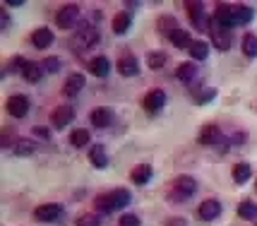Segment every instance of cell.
<instances>
[{
    "mask_svg": "<svg viewBox=\"0 0 257 226\" xmlns=\"http://www.w3.org/2000/svg\"><path fill=\"white\" fill-rule=\"evenodd\" d=\"M96 41H99V32H96L94 27H89V24H84V27L77 29V34L72 39V46H75L77 51H87V48H91Z\"/></svg>",
    "mask_w": 257,
    "mask_h": 226,
    "instance_id": "1",
    "label": "cell"
},
{
    "mask_svg": "<svg viewBox=\"0 0 257 226\" xmlns=\"http://www.w3.org/2000/svg\"><path fill=\"white\" fill-rule=\"evenodd\" d=\"M195 190H197L195 178H190V176H178V178H176V188H173V200L183 202V200L190 197Z\"/></svg>",
    "mask_w": 257,
    "mask_h": 226,
    "instance_id": "2",
    "label": "cell"
},
{
    "mask_svg": "<svg viewBox=\"0 0 257 226\" xmlns=\"http://www.w3.org/2000/svg\"><path fill=\"white\" fill-rule=\"evenodd\" d=\"M77 17H79L77 5H63V8L58 10V15H56V22H58L60 29H70V27H75Z\"/></svg>",
    "mask_w": 257,
    "mask_h": 226,
    "instance_id": "3",
    "label": "cell"
},
{
    "mask_svg": "<svg viewBox=\"0 0 257 226\" xmlns=\"http://www.w3.org/2000/svg\"><path fill=\"white\" fill-rule=\"evenodd\" d=\"M214 22L224 29H233L235 27V17H233V8L226 5V3H219L216 10H214Z\"/></svg>",
    "mask_w": 257,
    "mask_h": 226,
    "instance_id": "4",
    "label": "cell"
},
{
    "mask_svg": "<svg viewBox=\"0 0 257 226\" xmlns=\"http://www.w3.org/2000/svg\"><path fill=\"white\" fill-rule=\"evenodd\" d=\"M8 113H10L12 118H24L27 113H29V99L24 96V94H15L8 99Z\"/></svg>",
    "mask_w": 257,
    "mask_h": 226,
    "instance_id": "5",
    "label": "cell"
},
{
    "mask_svg": "<svg viewBox=\"0 0 257 226\" xmlns=\"http://www.w3.org/2000/svg\"><path fill=\"white\" fill-rule=\"evenodd\" d=\"M70 121H75V108L70 106V103H63V106H58L56 111L51 113V123H53V128H65Z\"/></svg>",
    "mask_w": 257,
    "mask_h": 226,
    "instance_id": "6",
    "label": "cell"
},
{
    "mask_svg": "<svg viewBox=\"0 0 257 226\" xmlns=\"http://www.w3.org/2000/svg\"><path fill=\"white\" fill-rule=\"evenodd\" d=\"M209 34H212V41L219 51H228L231 48V34H228V29L219 27L214 20H212V27H209Z\"/></svg>",
    "mask_w": 257,
    "mask_h": 226,
    "instance_id": "7",
    "label": "cell"
},
{
    "mask_svg": "<svg viewBox=\"0 0 257 226\" xmlns=\"http://www.w3.org/2000/svg\"><path fill=\"white\" fill-rule=\"evenodd\" d=\"M164 103H166V94H164V89L147 91V96H145V111L147 113L161 111V108H164Z\"/></svg>",
    "mask_w": 257,
    "mask_h": 226,
    "instance_id": "8",
    "label": "cell"
},
{
    "mask_svg": "<svg viewBox=\"0 0 257 226\" xmlns=\"http://www.w3.org/2000/svg\"><path fill=\"white\" fill-rule=\"evenodd\" d=\"M89 121L94 128H108L113 123V108L108 106H99V108H94L89 113Z\"/></svg>",
    "mask_w": 257,
    "mask_h": 226,
    "instance_id": "9",
    "label": "cell"
},
{
    "mask_svg": "<svg viewBox=\"0 0 257 226\" xmlns=\"http://www.w3.org/2000/svg\"><path fill=\"white\" fill-rule=\"evenodd\" d=\"M60 214H63V207L56 204V202L41 204V207H36V209H34V216H36L39 221H56Z\"/></svg>",
    "mask_w": 257,
    "mask_h": 226,
    "instance_id": "10",
    "label": "cell"
},
{
    "mask_svg": "<svg viewBox=\"0 0 257 226\" xmlns=\"http://www.w3.org/2000/svg\"><path fill=\"white\" fill-rule=\"evenodd\" d=\"M188 17L192 20L195 29H200V32H204V29H207V24H204V3H200V0L188 3Z\"/></svg>",
    "mask_w": 257,
    "mask_h": 226,
    "instance_id": "11",
    "label": "cell"
},
{
    "mask_svg": "<svg viewBox=\"0 0 257 226\" xmlns=\"http://www.w3.org/2000/svg\"><path fill=\"white\" fill-rule=\"evenodd\" d=\"M197 214L204 221H212V219H216V216L221 214V204L216 202V200H204L200 204V209H197Z\"/></svg>",
    "mask_w": 257,
    "mask_h": 226,
    "instance_id": "12",
    "label": "cell"
},
{
    "mask_svg": "<svg viewBox=\"0 0 257 226\" xmlns=\"http://www.w3.org/2000/svg\"><path fill=\"white\" fill-rule=\"evenodd\" d=\"M32 44L36 46V48H48V46L53 44V32H51L48 27H39L32 34Z\"/></svg>",
    "mask_w": 257,
    "mask_h": 226,
    "instance_id": "13",
    "label": "cell"
},
{
    "mask_svg": "<svg viewBox=\"0 0 257 226\" xmlns=\"http://www.w3.org/2000/svg\"><path fill=\"white\" fill-rule=\"evenodd\" d=\"M82 87H84V75H82V72H72V75L65 79L63 91H65V96H75Z\"/></svg>",
    "mask_w": 257,
    "mask_h": 226,
    "instance_id": "14",
    "label": "cell"
},
{
    "mask_svg": "<svg viewBox=\"0 0 257 226\" xmlns=\"http://www.w3.org/2000/svg\"><path fill=\"white\" fill-rule=\"evenodd\" d=\"M118 72L125 75V77H135L137 72H140V65H137V60L135 56H123L118 60Z\"/></svg>",
    "mask_w": 257,
    "mask_h": 226,
    "instance_id": "15",
    "label": "cell"
},
{
    "mask_svg": "<svg viewBox=\"0 0 257 226\" xmlns=\"http://www.w3.org/2000/svg\"><path fill=\"white\" fill-rule=\"evenodd\" d=\"M108 70H111L108 58L96 56V58H91V60H89V72H91V75H96V77H106V75H108Z\"/></svg>",
    "mask_w": 257,
    "mask_h": 226,
    "instance_id": "16",
    "label": "cell"
},
{
    "mask_svg": "<svg viewBox=\"0 0 257 226\" xmlns=\"http://www.w3.org/2000/svg\"><path fill=\"white\" fill-rule=\"evenodd\" d=\"M219 140H224L221 137V130L216 128V125H204L200 133V145H216Z\"/></svg>",
    "mask_w": 257,
    "mask_h": 226,
    "instance_id": "17",
    "label": "cell"
},
{
    "mask_svg": "<svg viewBox=\"0 0 257 226\" xmlns=\"http://www.w3.org/2000/svg\"><path fill=\"white\" fill-rule=\"evenodd\" d=\"M168 39H171V44L176 46V48H188V51H190V46L195 44V41L190 39V32H185V29H176V32H171Z\"/></svg>",
    "mask_w": 257,
    "mask_h": 226,
    "instance_id": "18",
    "label": "cell"
},
{
    "mask_svg": "<svg viewBox=\"0 0 257 226\" xmlns=\"http://www.w3.org/2000/svg\"><path fill=\"white\" fill-rule=\"evenodd\" d=\"M130 178H133L135 185H145V183H149V178H152V166H149V164L135 166V169L130 171Z\"/></svg>",
    "mask_w": 257,
    "mask_h": 226,
    "instance_id": "19",
    "label": "cell"
},
{
    "mask_svg": "<svg viewBox=\"0 0 257 226\" xmlns=\"http://www.w3.org/2000/svg\"><path fill=\"white\" fill-rule=\"evenodd\" d=\"M89 161H91V166H96V169H106V166H108L106 149L101 147V145H94V147L89 149Z\"/></svg>",
    "mask_w": 257,
    "mask_h": 226,
    "instance_id": "20",
    "label": "cell"
},
{
    "mask_svg": "<svg viewBox=\"0 0 257 226\" xmlns=\"http://www.w3.org/2000/svg\"><path fill=\"white\" fill-rule=\"evenodd\" d=\"M130 24H133L130 12H118V15L113 17V32H115V34H125V32L130 29Z\"/></svg>",
    "mask_w": 257,
    "mask_h": 226,
    "instance_id": "21",
    "label": "cell"
},
{
    "mask_svg": "<svg viewBox=\"0 0 257 226\" xmlns=\"http://www.w3.org/2000/svg\"><path fill=\"white\" fill-rule=\"evenodd\" d=\"M12 152H15L17 157H32L34 152H36V145H34V140H24V137H20V140L15 142Z\"/></svg>",
    "mask_w": 257,
    "mask_h": 226,
    "instance_id": "22",
    "label": "cell"
},
{
    "mask_svg": "<svg viewBox=\"0 0 257 226\" xmlns=\"http://www.w3.org/2000/svg\"><path fill=\"white\" fill-rule=\"evenodd\" d=\"M233 17H235V27L238 24H247L252 17H255V12L245 8V5H233Z\"/></svg>",
    "mask_w": 257,
    "mask_h": 226,
    "instance_id": "23",
    "label": "cell"
},
{
    "mask_svg": "<svg viewBox=\"0 0 257 226\" xmlns=\"http://www.w3.org/2000/svg\"><path fill=\"white\" fill-rule=\"evenodd\" d=\"M94 207H96L99 212H103V214H108V212H113V209H115V204H113L111 192H103V195H99V197L94 200Z\"/></svg>",
    "mask_w": 257,
    "mask_h": 226,
    "instance_id": "24",
    "label": "cell"
},
{
    "mask_svg": "<svg viewBox=\"0 0 257 226\" xmlns=\"http://www.w3.org/2000/svg\"><path fill=\"white\" fill-rule=\"evenodd\" d=\"M250 176H252L250 164H235V166H233V181L238 183V185L247 183V178H250Z\"/></svg>",
    "mask_w": 257,
    "mask_h": 226,
    "instance_id": "25",
    "label": "cell"
},
{
    "mask_svg": "<svg viewBox=\"0 0 257 226\" xmlns=\"http://www.w3.org/2000/svg\"><path fill=\"white\" fill-rule=\"evenodd\" d=\"M192 96H195V103H209L216 96V89L212 87H200V89H192Z\"/></svg>",
    "mask_w": 257,
    "mask_h": 226,
    "instance_id": "26",
    "label": "cell"
},
{
    "mask_svg": "<svg viewBox=\"0 0 257 226\" xmlns=\"http://www.w3.org/2000/svg\"><path fill=\"white\" fill-rule=\"evenodd\" d=\"M24 79L27 82H32V84H36L39 79H41V75H44V70H41V65H36V63H27V68H24Z\"/></svg>",
    "mask_w": 257,
    "mask_h": 226,
    "instance_id": "27",
    "label": "cell"
},
{
    "mask_svg": "<svg viewBox=\"0 0 257 226\" xmlns=\"http://www.w3.org/2000/svg\"><path fill=\"white\" fill-rule=\"evenodd\" d=\"M238 216L240 219H257V204L245 200V202L238 204Z\"/></svg>",
    "mask_w": 257,
    "mask_h": 226,
    "instance_id": "28",
    "label": "cell"
},
{
    "mask_svg": "<svg viewBox=\"0 0 257 226\" xmlns=\"http://www.w3.org/2000/svg\"><path fill=\"white\" fill-rule=\"evenodd\" d=\"M164 63H166V53L164 51H149L147 53V65L152 70H159Z\"/></svg>",
    "mask_w": 257,
    "mask_h": 226,
    "instance_id": "29",
    "label": "cell"
},
{
    "mask_svg": "<svg viewBox=\"0 0 257 226\" xmlns=\"http://www.w3.org/2000/svg\"><path fill=\"white\" fill-rule=\"evenodd\" d=\"M243 53H245L247 58H255L257 56V36L250 34V32L243 36Z\"/></svg>",
    "mask_w": 257,
    "mask_h": 226,
    "instance_id": "30",
    "label": "cell"
},
{
    "mask_svg": "<svg viewBox=\"0 0 257 226\" xmlns=\"http://www.w3.org/2000/svg\"><path fill=\"white\" fill-rule=\"evenodd\" d=\"M87 142H89V130H84V128H79V130H75L70 135V145L72 147H84Z\"/></svg>",
    "mask_w": 257,
    "mask_h": 226,
    "instance_id": "31",
    "label": "cell"
},
{
    "mask_svg": "<svg viewBox=\"0 0 257 226\" xmlns=\"http://www.w3.org/2000/svg\"><path fill=\"white\" fill-rule=\"evenodd\" d=\"M207 53H209V44H204V41H195L190 46V58H195V60H204Z\"/></svg>",
    "mask_w": 257,
    "mask_h": 226,
    "instance_id": "32",
    "label": "cell"
},
{
    "mask_svg": "<svg viewBox=\"0 0 257 226\" xmlns=\"http://www.w3.org/2000/svg\"><path fill=\"white\" fill-rule=\"evenodd\" d=\"M111 197H113V204H115V209H120V207H125V204L130 202V192L125 190V188H118V190H113Z\"/></svg>",
    "mask_w": 257,
    "mask_h": 226,
    "instance_id": "33",
    "label": "cell"
},
{
    "mask_svg": "<svg viewBox=\"0 0 257 226\" xmlns=\"http://www.w3.org/2000/svg\"><path fill=\"white\" fill-rule=\"evenodd\" d=\"M195 72H197V70H195V65H192V63H183V65L176 70V77L183 79V82H190V79L195 77Z\"/></svg>",
    "mask_w": 257,
    "mask_h": 226,
    "instance_id": "34",
    "label": "cell"
},
{
    "mask_svg": "<svg viewBox=\"0 0 257 226\" xmlns=\"http://www.w3.org/2000/svg\"><path fill=\"white\" fill-rule=\"evenodd\" d=\"M159 29L171 34V32H176L178 27H176V20H173V17H159Z\"/></svg>",
    "mask_w": 257,
    "mask_h": 226,
    "instance_id": "35",
    "label": "cell"
},
{
    "mask_svg": "<svg viewBox=\"0 0 257 226\" xmlns=\"http://www.w3.org/2000/svg\"><path fill=\"white\" fill-rule=\"evenodd\" d=\"M77 226H101V221H99V216H94V214H82L77 219Z\"/></svg>",
    "mask_w": 257,
    "mask_h": 226,
    "instance_id": "36",
    "label": "cell"
},
{
    "mask_svg": "<svg viewBox=\"0 0 257 226\" xmlns=\"http://www.w3.org/2000/svg\"><path fill=\"white\" fill-rule=\"evenodd\" d=\"M46 65V72H58V70H60V60H58V58H46L44 60Z\"/></svg>",
    "mask_w": 257,
    "mask_h": 226,
    "instance_id": "37",
    "label": "cell"
},
{
    "mask_svg": "<svg viewBox=\"0 0 257 226\" xmlns=\"http://www.w3.org/2000/svg\"><path fill=\"white\" fill-rule=\"evenodd\" d=\"M120 226H140V216L123 214V216H120Z\"/></svg>",
    "mask_w": 257,
    "mask_h": 226,
    "instance_id": "38",
    "label": "cell"
},
{
    "mask_svg": "<svg viewBox=\"0 0 257 226\" xmlns=\"http://www.w3.org/2000/svg\"><path fill=\"white\" fill-rule=\"evenodd\" d=\"M164 226H188V221H185V219H178V216H176V219H168V221H166Z\"/></svg>",
    "mask_w": 257,
    "mask_h": 226,
    "instance_id": "39",
    "label": "cell"
},
{
    "mask_svg": "<svg viewBox=\"0 0 257 226\" xmlns=\"http://www.w3.org/2000/svg\"><path fill=\"white\" fill-rule=\"evenodd\" d=\"M0 22H3V29H8L10 27V17H8V12L0 10Z\"/></svg>",
    "mask_w": 257,
    "mask_h": 226,
    "instance_id": "40",
    "label": "cell"
},
{
    "mask_svg": "<svg viewBox=\"0 0 257 226\" xmlns=\"http://www.w3.org/2000/svg\"><path fill=\"white\" fill-rule=\"evenodd\" d=\"M34 135H39V137H48V130H46V128H34Z\"/></svg>",
    "mask_w": 257,
    "mask_h": 226,
    "instance_id": "41",
    "label": "cell"
},
{
    "mask_svg": "<svg viewBox=\"0 0 257 226\" xmlns=\"http://www.w3.org/2000/svg\"><path fill=\"white\" fill-rule=\"evenodd\" d=\"M3 5H15V8H20V5H24V0H5Z\"/></svg>",
    "mask_w": 257,
    "mask_h": 226,
    "instance_id": "42",
    "label": "cell"
}]
</instances>
